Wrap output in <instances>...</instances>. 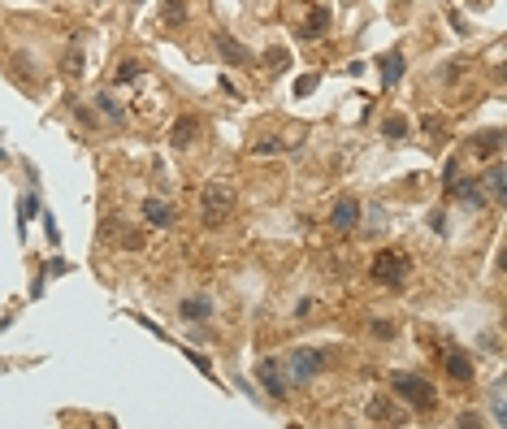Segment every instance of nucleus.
I'll return each instance as SVG.
<instances>
[{
    "instance_id": "39448f33",
    "label": "nucleus",
    "mask_w": 507,
    "mask_h": 429,
    "mask_svg": "<svg viewBox=\"0 0 507 429\" xmlns=\"http://www.w3.org/2000/svg\"><path fill=\"white\" fill-rule=\"evenodd\" d=\"M456 170H460V165H446V195H456V200L468 204V208H486V191H481V182H477V178H460Z\"/></svg>"
},
{
    "instance_id": "2eb2a0df",
    "label": "nucleus",
    "mask_w": 507,
    "mask_h": 429,
    "mask_svg": "<svg viewBox=\"0 0 507 429\" xmlns=\"http://www.w3.org/2000/svg\"><path fill=\"white\" fill-rule=\"evenodd\" d=\"M143 217H148V226H169L174 222V204H165L160 195H152V200H143Z\"/></svg>"
},
{
    "instance_id": "20e7f679",
    "label": "nucleus",
    "mask_w": 507,
    "mask_h": 429,
    "mask_svg": "<svg viewBox=\"0 0 507 429\" xmlns=\"http://www.w3.org/2000/svg\"><path fill=\"white\" fill-rule=\"evenodd\" d=\"M325 364H329V356H325V351H317V347H299V351H291V356H287L291 382H312V378H321Z\"/></svg>"
},
{
    "instance_id": "ddd939ff",
    "label": "nucleus",
    "mask_w": 507,
    "mask_h": 429,
    "mask_svg": "<svg viewBox=\"0 0 507 429\" xmlns=\"http://www.w3.org/2000/svg\"><path fill=\"white\" fill-rule=\"evenodd\" d=\"M195 135H200V118H191V113H187V118H178V122H174V130H169V143H174V148L183 152V148H191V143H195Z\"/></svg>"
},
{
    "instance_id": "4468645a",
    "label": "nucleus",
    "mask_w": 507,
    "mask_h": 429,
    "mask_svg": "<svg viewBox=\"0 0 507 429\" xmlns=\"http://www.w3.org/2000/svg\"><path fill=\"white\" fill-rule=\"evenodd\" d=\"M325 26H329V9L325 5H312L308 18H304V26H299V39H321Z\"/></svg>"
},
{
    "instance_id": "473e14b6",
    "label": "nucleus",
    "mask_w": 507,
    "mask_h": 429,
    "mask_svg": "<svg viewBox=\"0 0 507 429\" xmlns=\"http://www.w3.org/2000/svg\"><path fill=\"white\" fill-rule=\"evenodd\" d=\"M421 126H425V130H429V135H438V130H442V118H434V113H429V118H425V122H421Z\"/></svg>"
},
{
    "instance_id": "f03ea898",
    "label": "nucleus",
    "mask_w": 507,
    "mask_h": 429,
    "mask_svg": "<svg viewBox=\"0 0 507 429\" xmlns=\"http://www.w3.org/2000/svg\"><path fill=\"white\" fill-rule=\"evenodd\" d=\"M373 282H381V286H404V278L412 274V260H408V252H399V247H381L377 256H373Z\"/></svg>"
},
{
    "instance_id": "c85d7f7f",
    "label": "nucleus",
    "mask_w": 507,
    "mask_h": 429,
    "mask_svg": "<svg viewBox=\"0 0 507 429\" xmlns=\"http://www.w3.org/2000/svg\"><path fill=\"white\" fill-rule=\"evenodd\" d=\"M43 234H48V243H61V230H56V222H52V212H43Z\"/></svg>"
},
{
    "instance_id": "b1692460",
    "label": "nucleus",
    "mask_w": 507,
    "mask_h": 429,
    "mask_svg": "<svg viewBox=\"0 0 507 429\" xmlns=\"http://www.w3.org/2000/svg\"><path fill=\"white\" fill-rule=\"evenodd\" d=\"M381 135H386V139H404V135H408V118H399V113L386 118V122H381Z\"/></svg>"
},
{
    "instance_id": "393cba45",
    "label": "nucleus",
    "mask_w": 507,
    "mask_h": 429,
    "mask_svg": "<svg viewBox=\"0 0 507 429\" xmlns=\"http://www.w3.org/2000/svg\"><path fill=\"white\" fill-rule=\"evenodd\" d=\"M265 66H269L273 74H282V70L291 66V57H287V48H269V52H265Z\"/></svg>"
},
{
    "instance_id": "72a5a7b5",
    "label": "nucleus",
    "mask_w": 507,
    "mask_h": 429,
    "mask_svg": "<svg viewBox=\"0 0 507 429\" xmlns=\"http://www.w3.org/2000/svg\"><path fill=\"white\" fill-rule=\"evenodd\" d=\"M308 312H312V299H299V304H295V316H299V321H304V316H308Z\"/></svg>"
},
{
    "instance_id": "a211bd4d",
    "label": "nucleus",
    "mask_w": 507,
    "mask_h": 429,
    "mask_svg": "<svg viewBox=\"0 0 507 429\" xmlns=\"http://www.w3.org/2000/svg\"><path fill=\"white\" fill-rule=\"evenodd\" d=\"M160 22L165 26H187V0H160Z\"/></svg>"
},
{
    "instance_id": "bb28decb",
    "label": "nucleus",
    "mask_w": 507,
    "mask_h": 429,
    "mask_svg": "<svg viewBox=\"0 0 507 429\" xmlns=\"http://www.w3.org/2000/svg\"><path fill=\"white\" fill-rule=\"evenodd\" d=\"M183 356H187V360H191V364H195V368L204 373V378H212V360H208V356H200V351H191V347H187Z\"/></svg>"
},
{
    "instance_id": "9d476101",
    "label": "nucleus",
    "mask_w": 507,
    "mask_h": 429,
    "mask_svg": "<svg viewBox=\"0 0 507 429\" xmlns=\"http://www.w3.org/2000/svg\"><path fill=\"white\" fill-rule=\"evenodd\" d=\"M364 416H369V420H377V425H404V420H408V416H404L399 408H394L390 399H381V395H377V399H369Z\"/></svg>"
},
{
    "instance_id": "423d86ee",
    "label": "nucleus",
    "mask_w": 507,
    "mask_h": 429,
    "mask_svg": "<svg viewBox=\"0 0 507 429\" xmlns=\"http://www.w3.org/2000/svg\"><path fill=\"white\" fill-rule=\"evenodd\" d=\"M100 239L118 243V247H130V252L143 247V230H130V226H122L118 217H104V222H100Z\"/></svg>"
},
{
    "instance_id": "f3484780",
    "label": "nucleus",
    "mask_w": 507,
    "mask_h": 429,
    "mask_svg": "<svg viewBox=\"0 0 507 429\" xmlns=\"http://www.w3.org/2000/svg\"><path fill=\"white\" fill-rule=\"evenodd\" d=\"M399 78H404V52L394 48V52H386V57H381V83H386V87H394Z\"/></svg>"
},
{
    "instance_id": "4be33fe9",
    "label": "nucleus",
    "mask_w": 507,
    "mask_h": 429,
    "mask_svg": "<svg viewBox=\"0 0 507 429\" xmlns=\"http://www.w3.org/2000/svg\"><path fill=\"white\" fill-rule=\"evenodd\" d=\"M113 78H118L122 87H135V83L143 78V66H139V61H122V66H118V74H113Z\"/></svg>"
},
{
    "instance_id": "aec40b11",
    "label": "nucleus",
    "mask_w": 507,
    "mask_h": 429,
    "mask_svg": "<svg viewBox=\"0 0 507 429\" xmlns=\"http://www.w3.org/2000/svg\"><path fill=\"white\" fill-rule=\"evenodd\" d=\"M96 104H100V113H104L108 122H118V126L126 122V109L118 104V95H113V91H100V95H96Z\"/></svg>"
},
{
    "instance_id": "a878e982",
    "label": "nucleus",
    "mask_w": 507,
    "mask_h": 429,
    "mask_svg": "<svg viewBox=\"0 0 507 429\" xmlns=\"http://www.w3.org/2000/svg\"><path fill=\"white\" fill-rule=\"evenodd\" d=\"M282 148H287L282 139H256V143H252V152H256V156H273V152H282Z\"/></svg>"
},
{
    "instance_id": "7ed1b4c3",
    "label": "nucleus",
    "mask_w": 507,
    "mask_h": 429,
    "mask_svg": "<svg viewBox=\"0 0 507 429\" xmlns=\"http://www.w3.org/2000/svg\"><path fill=\"white\" fill-rule=\"evenodd\" d=\"M390 386H394V395L408 399L412 408H434V399H438V391H434L425 378H416V373H394Z\"/></svg>"
},
{
    "instance_id": "f257e3e1",
    "label": "nucleus",
    "mask_w": 507,
    "mask_h": 429,
    "mask_svg": "<svg viewBox=\"0 0 507 429\" xmlns=\"http://www.w3.org/2000/svg\"><path fill=\"white\" fill-rule=\"evenodd\" d=\"M235 212V182L212 178L200 195V222L204 226H225V217Z\"/></svg>"
},
{
    "instance_id": "f8f14e48",
    "label": "nucleus",
    "mask_w": 507,
    "mask_h": 429,
    "mask_svg": "<svg viewBox=\"0 0 507 429\" xmlns=\"http://www.w3.org/2000/svg\"><path fill=\"white\" fill-rule=\"evenodd\" d=\"M83 39H87V35H83V31H74V35H70V48H66V61H61V70H66L70 78H78V74L87 70V61H83Z\"/></svg>"
},
{
    "instance_id": "6e6552de",
    "label": "nucleus",
    "mask_w": 507,
    "mask_h": 429,
    "mask_svg": "<svg viewBox=\"0 0 507 429\" xmlns=\"http://www.w3.org/2000/svg\"><path fill=\"white\" fill-rule=\"evenodd\" d=\"M256 378H260V386L269 391V399H287V382H282V364H277V360H265V364L256 368Z\"/></svg>"
},
{
    "instance_id": "cd10ccee",
    "label": "nucleus",
    "mask_w": 507,
    "mask_h": 429,
    "mask_svg": "<svg viewBox=\"0 0 507 429\" xmlns=\"http://www.w3.org/2000/svg\"><path fill=\"white\" fill-rule=\"evenodd\" d=\"M317 83H321L317 74H304V78H295V95H299V100H304V95H312V91H317Z\"/></svg>"
},
{
    "instance_id": "1a4fd4ad",
    "label": "nucleus",
    "mask_w": 507,
    "mask_h": 429,
    "mask_svg": "<svg viewBox=\"0 0 507 429\" xmlns=\"http://www.w3.org/2000/svg\"><path fill=\"white\" fill-rule=\"evenodd\" d=\"M329 222H334V230L352 234V230L360 226V204H356V200H338V204H334V212H329Z\"/></svg>"
},
{
    "instance_id": "412c9836",
    "label": "nucleus",
    "mask_w": 507,
    "mask_h": 429,
    "mask_svg": "<svg viewBox=\"0 0 507 429\" xmlns=\"http://www.w3.org/2000/svg\"><path fill=\"white\" fill-rule=\"evenodd\" d=\"M498 148H503V130H481V135L473 139V152H477V156H494Z\"/></svg>"
},
{
    "instance_id": "7c9ffc66",
    "label": "nucleus",
    "mask_w": 507,
    "mask_h": 429,
    "mask_svg": "<svg viewBox=\"0 0 507 429\" xmlns=\"http://www.w3.org/2000/svg\"><path fill=\"white\" fill-rule=\"evenodd\" d=\"M66 269H70V264H66V260H48V264H43V274H48V278H61Z\"/></svg>"
},
{
    "instance_id": "6ab92c4d",
    "label": "nucleus",
    "mask_w": 507,
    "mask_h": 429,
    "mask_svg": "<svg viewBox=\"0 0 507 429\" xmlns=\"http://www.w3.org/2000/svg\"><path fill=\"white\" fill-rule=\"evenodd\" d=\"M31 217H39V195H35V191L18 200V234H22V239H26V226H31Z\"/></svg>"
},
{
    "instance_id": "2f4dec72",
    "label": "nucleus",
    "mask_w": 507,
    "mask_h": 429,
    "mask_svg": "<svg viewBox=\"0 0 507 429\" xmlns=\"http://www.w3.org/2000/svg\"><path fill=\"white\" fill-rule=\"evenodd\" d=\"M373 334H377V338H390L394 326H390V321H373Z\"/></svg>"
},
{
    "instance_id": "5701e85b",
    "label": "nucleus",
    "mask_w": 507,
    "mask_h": 429,
    "mask_svg": "<svg viewBox=\"0 0 507 429\" xmlns=\"http://www.w3.org/2000/svg\"><path fill=\"white\" fill-rule=\"evenodd\" d=\"M183 316L187 321H208L212 308H208V299H183Z\"/></svg>"
},
{
    "instance_id": "0eeeda50",
    "label": "nucleus",
    "mask_w": 507,
    "mask_h": 429,
    "mask_svg": "<svg viewBox=\"0 0 507 429\" xmlns=\"http://www.w3.org/2000/svg\"><path fill=\"white\" fill-rule=\"evenodd\" d=\"M212 43H217V52H221V61H225V66H252V61H256L252 52H247L239 39H230L225 31H212Z\"/></svg>"
},
{
    "instance_id": "9b49d317",
    "label": "nucleus",
    "mask_w": 507,
    "mask_h": 429,
    "mask_svg": "<svg viewBox=\"0 0 507 429\" xmlns=\"http://www.w3.org/2000/svg\"><path fill=\"white\" fill-rule=\"evenodd\" d=\"M442 368H446L451 382H473V360H468L464 351H446V356H442Z\"/></svg>"
},
{
    "instance_id": "f704fd0d",
    "label": "nucleus",
    "mask_w": 507,
    "mask_h": 429,
    "mask_svg": "<svg viewBox=\"0 0 507 429\" xmlns=\"http://www.w3.org/2000/svg\"><path fill=\"white\" fill-rule=\"evenodd\" d=\"M130 5H143V0H130Z\"/></svg>"
},
{
    "instance_id": "c756f323",
    "label": "nucleus",
    "mask_w": 507,
    "mask_h": 429,
    "mask_svg": "<svg viewBox=\"0 0 507 429\" xmlns=\"http://www.w3.org/2000/svg\"><path fill=\"white\" fill-rule=\"evenodd\" d=\"M456 425H460V429H473V425L481 429V416H477V412H460V416H456Z\"/></svg>"
},
{
    "instance_id": "dca6fc26",
    "label": "nucleus",
    "mask_w": 507,
    "mask_h": 429,
    "mask_svg": "<svg viewBox=\"0 0 507 429\" xmlns=\"http://www.w3.org/2000/svg\"><path fill=\"white\" fill-rule=\"evenodd\" d=\"M486 187H490V204H507V170L503 165L486 170Z\"/></svg>"
}]
</instances>
